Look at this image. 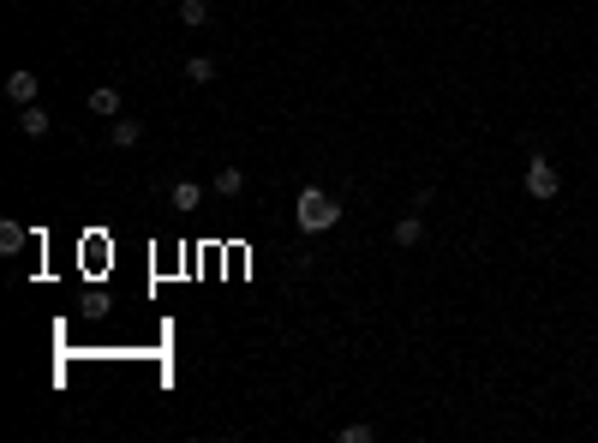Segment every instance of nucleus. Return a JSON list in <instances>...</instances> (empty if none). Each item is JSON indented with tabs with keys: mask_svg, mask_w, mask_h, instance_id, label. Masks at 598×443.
I'll return each instance as SVG.
<instances>
[{
	"mask_svg": "<svg viewBox=\"0 0 598 443\" xmlns=\"http://www.w3.org/2000/svg\"><path fill=\"white\" fill-rule=\"evenodd\" d=\"M294 222H299V234H329L335 222H342V204L329 198L324 186H305L299 204H294Z\"/></svg>",
	"mask_w": 598,
	"mask_h": 443,
	"instance_id": "obj_1",
	"label": "nucleus"
},
{
	"mask_svg": "<svg viewBox=\"0 0 598 443\" xmlns=\"http://www.w3.org/2000/svg\"><path fill=\"white\" fill-rule=\"evenodd\" d=\"M527 192H533V198H556V192H563V174H556L551 156H533L527 162Z\"/></svg>",
	"mask_w": 598,
	"mask_h": 443,
	"instance_id": "obj_2",
	"label": "nucleus"
},
{
	"mask_svg": "<svg viewBox=\"0 0 598 443\" xmlns=\"http://www.w3.org/2000/svg\"><path fill=\"white\" fill-rule=\"evenodd\" d=\"M6 96H13L18 108H30V102H36V72H30V66H18L13 78H6Z\"/></svg>",
	"mask_w": 598,
	"mask_h": 443,
	"instance_id": "obj_3",
	"label": "nucleus"
},
{
	"mask_svg": "<svg viewBox=\"0 0 598 443\" xmlns=\"http://www.w3.org/2000/svg\"><path fill=\"white\" fill-rule=\"evenodd\" d=\"M18 132H25V138H48V115H43V102H30L25 115H18Z\"/></svg>",
	"mask_w": 598,
	"mask_h": 443,
	"instance_id": "obj_4",
	"label": "nucleus"
},
{
	"mask_svg": "<svg viewBox=\"0 0 598 443\" xmlns=\"http://www.w3.org/2000/svg\"><path fill=\"white\" fill-rule=\"evenodd\" d=\"M419 240H425V216H401V222H395V246H419Z\"/></svg>",
	"mask_w": 598,
	"mask_h": 443,
	"instance_id": "obj_5",
	"label": "nucleus"
},
{
	"mask_svg": "<svg viewBox=\"0 0 598 443\" xmlns=\"http://www.w3.org/2000/svg\"><path fill=\"white\" fill-rule=\"evenodd\" d=\"M108 138H115V144H120V150H132V144H138V138H144V120H132V115H120V120H115V132H108Z\"/></svg>",
	"mask_w": 598,
	"mask_h": 443,
	"instance_id": "obj_6",
	"label": "nucleus"
},
{
	"mask_svg": "<svg viewBox=\"0 0 598 443\" xmlns=\"http://www.w3.org/2000/svg\"><path fill=\"white\" fill-rule=\"evenodd\" d=\"M168 198H174V210H198V204H204V186H198V180H180Z\"/></svg>",
	"mask_w": 598,
	"mask_h": 443,
	"instance_id": "obj_7",
	"label": "nucleus"
},
{
	"mask_svg": "<svg viewBox=\"0 0 598 443\" xmlns=\"http://www.w3.org/2000/svg\"><path fill=\"white\" fill-rule=\"evenodd\" d=\"M90 115H120V90H115V85L90 90Z\"/></svg>",
	"mask_w": 598,
	"mask_h": 443,
	"instance_id": "obj_8",
	"label": "nucleus"
},
{
	"mask_svg": "<svg viewBox=\"0 0 598 443\" xmlns=\"http://www.w3.org/2000/svg\"><path fill=\"white\" fill-rule=\"evenodd\" d=\"M25 240H30V234H25V222H0V252H6V257H13V252H25Z\"/></svg>",
	"mask_w": 598,
	"mask_h": 443,
	"instance_id": "obj_9",
	"label": "nucleus"
},
{
	"mask_svg": "<svg viewBox=\"0 0 598 443\" xmlns=\"http://www.w3.org/2000/svg\"><path fill=\"white\" fill-rule=\"evenodd\" d=\"M180 25H185V30L210 25V0H180Z\"/></svg>",
	"mask_w": 598,
	"mask_h": 443,
	"instance_id": "obj_10",
	"label": "nucleus"
},
{
	"mask_svg": "<svg viewBox=\"0 0 598 443\" xmlns=\"http://www.w3.org/2000/svg\"><path fill=\"white\" fill-rule=\"evenodd\" d=\"M215 72H222V66H215L210 55H192V60H185V78H192V85H210Z\"/></svg>",
	"mask_w": 598,
	"mask_h": 443,
	"instance_id": "obj_11",
	"label": "nucleus"
},
{
	"mask_svg": "<svg viewBox=\"0 0 598 443\" xmlns=\"http://www.w3.org/2000/svg\"><path fill=\"white\" fill-rule=\"evenodd\" d=\"M215 192H222V198H240V192H245V174L240 168H215Z\"/></svg>",
	"mask_w": 598,
	"mask_h": 443,
	"instance_id": "obj_12",
	"label": "nucleus"
},
{
	"mask_svg": "<svg viewBox=\"0 0 598 443\" xmlns=\"http://www.w3.org/2000/svg\"><path fill=\"white\" fill-rule=\"evenodd\" d=\"M371 438H377V431H371L365 419H354V426H342V443H371Z\"/></svg>",
	"mask_w": 598,
	"mask_h": 443,
	"instance_id": "obj_13",
	"label": "nucleus"
}]
</instances>
